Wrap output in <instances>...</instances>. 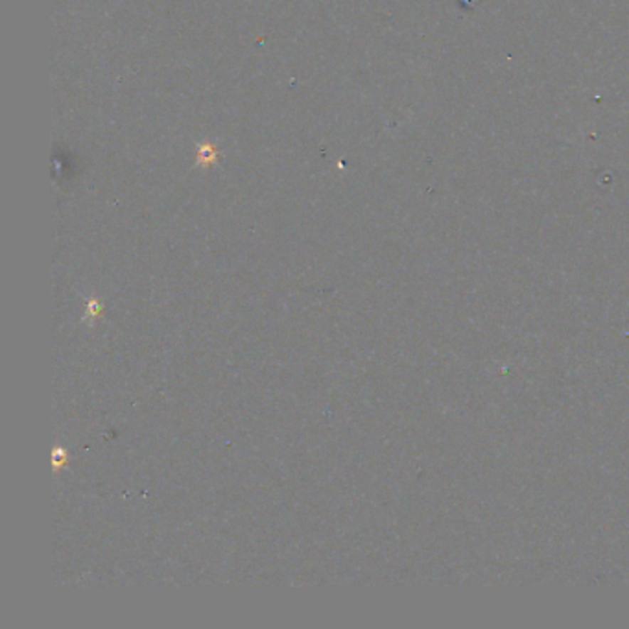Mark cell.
<instances>
[{"label":"cell","instance_id":"obj_1","mask_svg":"<svg viewBox=\"0 0 629 629\" xmlns=\"http://www.w3.org/2000/svg\"><path fill=\"white\" fill-rule=\"evenodd\" d=\"M218 157V152L214 146L211 144H201L198 149V164L201 166H208V164H213Z\"/></svg>","mask_w":629,"mask_h":629}]
</instances>
